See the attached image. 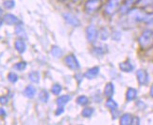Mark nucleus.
Segmentation results:
<instances>
[{"label":"nucleus","instance_id":"f257e3e1","mask_svg":"<svg viewBox=\"0 0 153 125\" xmlns=\"http://www.w3.org/2000/svg\"><path fill=\"white\" fill-rule=\"evenodd\" d=\"M153 43V32L151 30H146L139 38V44L143 49H146Z\"/></svg>","mask_w":153,"mask_h":125},{"label":"nucleus","instance_id":"f03ea898","mask_svg":"<svg viewBox=\"0 0 153 125\" xmlns=\"http://www.w3.org/2000/svg\"><path fill=\"white\" fill-rule=\"evenodd\" d=\"M64 63L66 66L73 71H78L80 68V65L78 61V59L74 55H68L65 58H64Z\"/></svg>","mask_w":153,"mask_h":125},{"label":"nucleus","instance_id":"7ed1b4c3","mask_svg":"<svg viewBox=\"0 0 153 125\" xmlns=\"http://www.w3.org/2000/svg\"><path fill=\"white\" fill-rule=\"evenodd\" d=\"M101 7V1L100 0H88L85 3V10L88 13L96 12Z\"/></svg>","mask_w":153,"mask_h":125},{"label":"nucleus","instance_id":"20e7f679","mask_svg":"<svg viewBox=\"0 0 153 125\" xmlns=\"http://www.w3.org/2000/svg\"><path fill=\"white\" fill-rule=\"evenodd\" d=\"M98 37V31L95 26H89L86 28V38L89 43H95Z\"/></svg>","mask_w":153,"mask_h":125},{"label":"nucleus","instance_id":"39448f33","mask_svg":"<svg viewBox=\"0 0 153 125\" xmlns=\"http://www.w3.org/2000/svg\"><path fill=\"white\" fill-rule=\"evenodd\" d=\"M136 76H137L138 83L141 86H146L149 83V76L148 71H146V70H143V69L138 70L137 73H136Z\"/></svg>","mask_w":153,"mask_h":125},{"label":"nucleus","instance_id":"423d86ee","mask_svg":"<svg viewBox=\"0 0 153 125\" xmlns=\"http://www.w3.org/2000/svg\"><path fill=\"white\" fill-rule=\"evenodd\" d=\"M118 6H119V1H117V0H110L105 7V13L108 15L114 14L117 10V9H118Z\"/></svg>","mask_w":153,"mask_h":125},{"label":"nucleus","instance_id":"0eeeda50","mask_svg":"<svg viewBox=\"0 0 153 125\" xmlns=\"http://www.w3.org/2000/svg\"><path fill=\"white\" fill-rule=\"evenodd\" d=\"M63 18H64V20H65L69 25H71L72 26H79L80 25V21L75 15H73L71 13H64Z\"/></svg>","mask_w":153,"mask_h":125},{"label":"nucleus","instance_id":"6e6552de","mask_svg":"<svg viewBox=\"0 0 153 125\" xmlns=\"http://www.w3.org/2000/svg\"><path fill=\"white\" fill-rule=\"evenodd\" d=\"M3 22L5 24H7V25H9V26H11V25H16L17 23H19V20L15 15L8 13V14H6L4 16Z\"/></svg>","mask_w":153,"mask_h":125},{"label":"nucleus","instance_id":"1a4fd4ad","mask_svg":"<svg viewBox=\"0 0 153 125\" xmlns=\"http://www.w3.org/2000/svg\"><path fill=\"white\" fill-rule=\"evenodd\" d=\"M98 74H99V68L98 67H93L86 71L84 76L87 79H94L97 76Z\"/></svg>","mask_w":153,"mask_h":125},{"label":"nucleus","instance_id":"9d476101","mask_svg":"<svg viewBox=\"0 0 153 125\" xmlns=\"http://www.w3.org/2000/svg\"><path fill=\"white\" fill-rule=\"evenodd\" d=\"M119 68L122 71H125V73H131V71H133L134 66L131 63L129 60L124 61V62H121L119 64Z\"/></svg>","mask_w":153,"mask_h":125},{"label":"nucleus","instance_id":"9b49d317","mask_svg":"<svg viewBox=\"0 0 153 125\" xmlns=\"http://www.w3.org/2000/svg\"><path fill=\"white\" fill-rule=\"evenodd\" d=\"M14 46H15V49L17 50V52L20 53V54H23V53H24V52L26 51V48H27L25 41L23 40L22 39L17 40L15 41V43H14Z\"/></svg>","mask_w":153,"mask_h":125},{"label":"nucleus","instance_id":"f8f14e48","mask_svg":"<svg viewBox=\"0 0 153 125\" xmlns=\"http://www.w3.org/2000/svg\"><path fill=\"white\" fill-rule=\"evenodd\" d=\"M114 93V86L113 83H108L104 88V95L106 97L111 98Z\"/></svg>","mask_w":153,"mask_h":125},{"label":"nucleus","instance_id":"ddd939ff","mask_svg":"<svg viewBox=\"0 0 153 125\" xmlns=\"http://www.w3.org/2000/svg\"><path fill=\"white\" fill-rule=\"evenodd\" d=\"M137 97V90L135 88H129L128 90H127V93H126V99L128 102H131V101H133L135 100Z\"/></svg>","mask_w":153,"mask_h":125},{"label":"nucleus","instance_id":"4468645a","mask_svg":"<svg viewBox=\"0 0 153 125\" xmlns=\"http://www.w3.org/2000/svg\"><path fill=\"white\" fill-rule=\"evenodd\" d=\"M35 93H36V88L33 86H27L24 90V95L27 98H33Z\"/></svg>","mask_w":153,"mask_h":125},{"label":"nucleus","instance_id":"2eb2a0df","mask_svg":"<svg viewBox=\"0 0 153 125\" xmlns=\"http://www.w3.org/2000/svg\"><path fill=\"white\" fill-rule=\"evenodd\" d=\"M70 99H71V98H70L69 95H62V96L59 97L57 99V104L59 106H64L69 102Z\"/></svg>","mask_w":153,"mask_h":125},{"label":"nucleus","instance_id":"dca6fc26","mask_svg":"<svg viewBox=\"0 0 153 125\" xmlns=\"http://www.w3.org/2000/svg\"><path fill=\"white\" fill-rule=\"evenodd\" d=\"M131 121H132V116L131 114H125L120 118V124L121 125H129V124H131Z\"/></svg>","mask_w":153,"mask_h":125},{"label":"nucleus","instance_id":"f3484780","mask_svg":"<svg viewBox=\"0 0 153 125\" xmlns=\"http://www.w3.org/2000/svg\"><path fill=\"white\" fill-rule=\"evenodd\" d=\"M51 55L55 58H60L62 56V50L59 46L54 45L51 49Z\"/></svg>","mask_w":153,"mask_h":125},{"label":"nucleus","instance_id":"a211bd4d","mask_svg":"<svg viewBox=\"0 0 153 125\" xmlns=\"http://www.w3.org/2000/svg\"><path fill=\"white\" fill-rule=\"evenodd\" d=\"M106 106H107L111 111L116 110L117 108H118V104H117V103L114 99H111V97L109 98L107 102H106Z\"/></svg>","mask_w":153,"mask_h":125},{"label":"nucleus","instance_id":"6ab92c4d","mask_svg":"<svg viewBox=\"0 0 153 125\" xmlns=\"http://www.w3.org/2000/svg\"><path fill=\"white\" fill-rule=\"evenodd\" d=\"M28 78L33 83H39L40 82V74L38 73V71H31V73H29Z\"/></svg>","mask_w":153,"mask_h":125},{"label":"nucleus","instance_id":"aec40b11","mask_svg":"<svg viewBox=\"0 0 153 125\" xmlns=\"http://www.w3.org/2000/svg\"><path fill=\"white\" fill-rule=\"evenodd\" d=\"M48 99H49V93L48 91L44 89V90H42V91L40 92V94H39V100L41 101V102L45 104V103H48Z\"/></svg>","mask_w":153,"mask_h":125},{"label":"nucleus","instance_id":"412c9836","mask_svg":"<svg viewBox=\"0 0 153 125\" xmlns=\"http://www.w3.org/2000/svg\"><path fill=\"white\" fill-rule=\"evenodd\" d=\"M76 104H79V105H82V106H85L89 104V99L86 96H79L76 99Z\"/></svg>","mask_w":153,"mask_h":125},{"label":"nucleus","instance_id":"4be33fe9","mask_svg":"<svg viewBox=\"0 0 153 125\" xmlns=\"http://www.w3.org/2000/svg\"><path fill=\"white\" fill-rule=\"evenodd\" d=\"M81 114L84 118H90L94 114V108H92V107H85V108L82 110Z\"/></svg>","mask_w":153,"mask_h":125},{"label":"nucleus","instance_id":"5701e85b","mask_svg":"<svg viewBox=\"0 0 153 125\" xmlns=\"http://www.w3.org/2000/svg\"><path fill=\"white\" fill-rule=\"evenodd\" d=\"M62 90V88L61 85H59V84H55V85H53L52 88H51V92L54 94V95H59Z\"/></svg>","mask_w":153,"mask_h":125},{"label":"nucleus","instance_id":"b1692460","mask_svg":"<svg viewBox=\"0 0 153 125\" xmlns=\"http://www.w3.org/2000/svg\"><path fill=\"white\" fill-rule=\"evenodd\" d=\"M27 68V63L25 61H21V62H18V63H16L14 65V69L17 70V71H25Z\"/></svg>","mask_w":153,"mask_h":125},{"label":"nucleus","instance_id":"393cba45","mask_svg":"<svg viewBox=\"0 0 153 125\" xmlns=\"http://www.w3.org/2000/svg\"><path fill=\"white\" fill-rule=\"evenodd\" d=\"M136 3L140 7H148V6L153 4V0H138Z\"/></svg>","mask_w":153,"mask_h":125},{"label":"nucleus","instance_id":"a878e982","mask_svg":"<svg viewBox=\"0 0 153 125\" xmlns=\"http://www.w3.org/2000/svg\"><path fill=\"white\" fill-rule=\"evenodd\" d=\"M15 32H16V35H18L20 38H26V34H25L26 32L24 30V28H23L21 26H18L16 27Z\"/></svg>","mask_w":153,"mask_h":125},{"label":"nucleus","instance_id":"bb28decb","mask_svg":"<svg viewBox=\"0 0 153 125\" xmlns=\"http://www.w3.org/2000/svg\"><path fill=\"white\" fill-rule=\"evenodd\" d=\"M3 4H4V7L9 10L14 8V6H15V2L13 0H6V1H4Z\"/></svg>","mask_w":153,"mask_h":125},{"label":"nucleus","instance_id":"cd10ccee","mask_svg":"<svg viewBox=\"0 0 153 125\" xmlns=\"http://www.w3.org/2000/svg\"><path fill=\"white\" fill-rule=\"evenodd\" d=\"M8 79L10 83H15L18 81V75L14 73H10L8 75Z\"/></svg>","mask_w":153,"mask_h":125},{"label":"nucleus","instance_id":"c85d7f7f","mask_svg":"<svg viewBox=\"0 0 153 125\" xmlns=\"http://www.w3.org/2000/svg\"><path fill=\"white\" fill-rule=\"evenodd\" d=\"M93 53L97 56H102L105 53V50L103 49V47H95L93 49Z\"/></svg>","mask_w":153,"mask_h":125},{"label":"nucleus","instance_id":"c756f323","mask_svg":"<svg viewBox=\"0 0 153 125\" xmlns=\"http://www.w3.org/2000/svg\"><path fill=\"white\" fill-rule=\"evenodd\" d=\"M108 37H109L108 30H107L106 28H103V29H102V32H101V39H102L103 40H107V39H108Z\"/></svg>","mask_w":153,"mask_h":125},{"label":"nucleus","instance_id":"7c9ffc66","mask_svg":"<svg viewBox=\"0 0 153 125\" xmlns=\"http://www.w3.org/2000/svg\"><path fill=\"white\" fill-rule=\"evenodd\" d=\"M8 102H9V100H8V98L7 97H5V96H1L0 97V104H8Z\"/></svg>","mask_w":153,"mask_h":125},{"label":"nucleus","instance_id":"2f4dec72","mask_svg":"<svg viewBox=\"0 0 153 125\" xmlns=\"http://www.w3.org/2000/svg\"><path fill=\"white\" fill-rule=\"evenodd\" d=\"M63 111H64V109H63V106H59V108L57 109V111H56L55 114H56L57 116H59V115H61Z\"/></svg>","mask_w":153,"mask_h":125},{"label":"nucleus","instance_id":"473e14b6","mask_svg":"<svg viewBox=\"0 0 153 125\" xmlns=\"http://www.w3.org/2000/svg\"><path fill=\"white\" fill-rule=\"evenodd\" d=\"M131 124H140V120L136 117H132V121H131Z\"/></svg>","mask_w":153,"mask_h":125},{"label":"nucleus","instance_id":"72a5a7b5","mask_svg":"<svg viewBox=\"0 0 153 125\" xmlns=\"http://www.w3.org/2000/svg\"><path fill=\"white\" fill-rule=\"evenodd\" d=\"M4 116H6V111L0 107V117H4Z\"/></svg>","mask_w":153,"mask_h":125},{"label":"nucleus","instance_id":"f704fd0d","mask_svg":"<svg viewBox=\"0 0 153 125\" xmlns=\"http://www.w3.org/2000/svg\"><path fill=\"white\" fill-rule=\"evenodd\" d=\"M146 8H149V10H150V11L151 12H153V4H151V5H149V6H148Z\"/></svg>","mask_w":153,"mask_h":125},{"label":"nucleus","instance_id":"c9c22d12","mask_svg":"<svg viewBox=\"0 0 153 125\" xmlns=\"http://www.w3.org/2000/svg\"><path fill=\"white\" fill-rule=\"evenodd\" d=\"M149 92H150V96L153 98V85H152L151 88H150V91H149Z\"/></svg>","mask_w":153,"mask_h":125},{"label":"nucleus","instance_id":"e433bc0d","mask_svg":"<svg viewBox=\"0 0 153 125\" xmlns=\"http://www.w3.org/2000/svg\"><path fill=\"white\" fill-rule=\"evenodd\" d=\"M4 22H3V20L1 19V18H0V26H2V24H3Z\"/></svg>","mask_w":153,"mask_h":125},{"label":"nucleus","instance_id":"4c0bfd02","mask_svg":"<svg viewBox=\"0 0 153 125\" xmlns=\"http://www.w3.org/2000/svg\"><path fill=\"white\" fill-rule=\"evenodd\" d=\"M3 14V10H2V9L1 8H0V16H1Z\"/></svg>","mask_w":153,"mask_h":125},{"label":"nucleus","instance_id":"58836bf2","mask_svg":"<svg viewBox=\"0 0 153 125\" xmlns=\"http://www.w3.org/2000/svg\"><path fill=\"white\" fill-rule=\"evenodd\" d=\"M74 1H79V0H74Z\"/></svg>","mask_w":153,"mask_h":125},{"label":"nucleus","instance_id":"ea45409f","mask_svg":"<svg viewBox=\"0 0 153 125\" xmlns=\"http://www.w3.org/2000/svg\"><path fill=\"white\" fill-rule=\"evenodd\" d=\"M117 1H120V0H117Z\"/></svg>","mask_w":153,"mask_h":125},{"label":"nucleus","instance_id":"a19ab883","mask_svg":"<svg viewBox=\"0 0 153 125\" xmlns=\"http://www.w3.org/2000/svg\"><path fill=\"white\" fill-rule=\"evenodd\" d=\"M61 1H62V0H61Z\"/></svg>","mask_w":153,"mask_h":125}]
</instances>
